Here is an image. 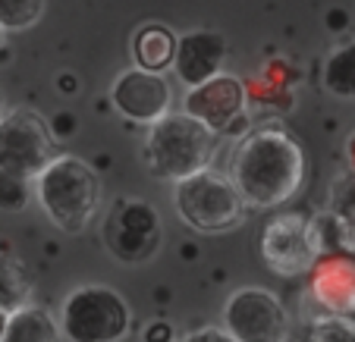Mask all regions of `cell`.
I'll return each mask as SVG.
<instances>
[{"label": "cell", "instance_id": "obj_1", "mask_svg": "<svg viewBox=\"0 0 355 342\" xmlns=\"http://www.w3.org/2000/svg\"><path fill=\"white\" fill-rule=\"evenodd\" d=\"M230 182L252 208L286 204L305 182V151L286 129H255L236 148Z\"/></svg>", "mask_w": 355, "mask_h": 342}, {"label": "cell", "instance_id": "obj_24", "mask_svg": "<svg viewBox=\"0 0 355 342\" xmlns=\"http://www.w3.org/2000/svg\"><path fill=\"white\" fill-rule=\"evenodd\" d=\"M346 157H349V167H352V176H355V132L349 135V141H346Z\"/></svg>", "mask_w": 355, "mask_h": 342}, {"label": "cell", "instance_id": "obj_25", "mask_svg": "<svg viewBox=\"0 0 355 342\" xmlns=\"http://www.w3.org/2000/svg\"><path fill=\"white\" fill-rule=\"evenodd\" d=\"M7 323H10V314L0 311V342H3V333H7Z\"/></svg>", "mask_w": 355, "mask_h": 342}, {"label": "cell", "instance_id": "obj_5", "mask_svg": "<svg viewBox=\"0 0 355 342\" xmlns=\"http://www.w3.org/2000/svg\"><path fill=\"white\" fill-rule=\"evenodd\" d=\"M173 210L189 229L205 235H217L236 229L242 223L245 201L239 198L230 176L201 170L189 179L173 182Z\"/></svg>", "mask_w": 355, "mask_h": 342}, {"label": "cell", "instance_id": "obj_27", "mask_svg": "<svg viewBox=\"0 0 355 342\" xmlns=\"http://www.w3.org/2000/svg\"><path fill=\"white\" fill-rule=\"evenodd\" d=\"M3 38H7V32H3V28H0V51H3Z\"/></svg>", "mask_w": 355, "mask_h": 342}, {"label": "cell", "instance_id": "obj_12", "mask_svg": "<svg viewBox=\"0 0 355 342\" xmlns=\"http://www.w3.org/2000/svg\"><path fill=\"white\" fill-rule=\"evenodd\" d=\"M223 63H227V38L214 28H192L176 38L173 73L186 88L214 79L217 73H223Z\"/></svg>", "mask_w": 355, "mask_h": 342}, {"label": "cell", "instance_id": "obj_16", "mask_svg": "<svg viewBox=\"0 0 355 342\" xmlns=\"http://www.w3.org/2000/svg\"><path fill=\"white\" fill-rule=\"evenodd\" d=\"M26 305H32V273L19 258L0 251V311L13 314Z\"/></svg>", "mask_w": 355, "mask_h": 342}, {"label": "cell", "instance_id": "obj_13", "mask_svg": "<svg viewBox=\"0 0 355 342\" xmlns=\"http://www.w3.org/2000/svg\"><path fill=\"white\" fill-rule=\"evenodd\" d=\"M309 289L315 302L327 314L352 317L355 314V258L343 251L318 255L315 267L309 270Z\"/></svg>", "mask_w": 355, "mask_h": 342}, {"label": "cell", "instance_id": "obj_3", "mask_svg": "<svg viewBox=\"0 0 355 342\" xmlns=\"http://www.w3.org/2000/svg\"><path fill=\"white\" fill-rule=\"evenodd\" d=\"M214 154L217 135L186 114H167L155 126H148L141 148L148 170L167 182H180L208 170Z\"/></svg>", "mask_w": 355, "mask_h": 342}, {"label": "cell", "instance_id": "obj_17", "mask_svg": "<svg viewBox=\"0 0 355 342\" xmlns=\"http://www.w3.org/2000/svg\"><path fill=\"white\" fill-rule=\"evenodd\" d=\"M324 88L340 101H355V41H346L327 54Z\"/></svg>", "mask_w": 355, "mask_h": 342}, {"label": "cell", "instance_id": "obj_15", "mask_svg": "<svg viewBox=\"0 0 355 342\" xmlns=\"http://www.w3.org/2000/svg\"><path fill=\"white\" fill-rule=\"evenodd\" d=\"M60 321H54V314L38 305H26V308L13 311L7 323L3 342H60Z\"/></svg>", "mask_w": 355, "mask_h": 342}, {"label": "cell", "instance_id": "obj_18", "mask_svg": "<svg viewBox=\"0 0 355 342\" xmlns=\"http://www.w3.org/2000/svg\"><path fill=\"white\" fill-rule=\"evenodd\" d=\"M44 0H0V28L3 32H22L41 22Z\"/></svg>", "mask_w": 355, "mask_h": 342}, {"label": "cell", "instance_id": "obj_7", "mask_svg": "<svg viewBox=\"0 0 355 342\" xmlns=\"http://www.w3.org/2000/svg\"><path fill=\"white\" fill-rule=\"evenodd\" d=\"M101 239L120 264H145L161 251V214L141 198H120L104 220Z\"/></svg>", "mask_w": 355, "mask_h": 342}, {"label": "cell", "instance_id": "obj_4", "mask_svg": "<svg viewBox=\"0 0 355 342\" xmlns=\"http://www.w3.org/2000/svg\"><path fill=\"white\" fill-rule=\"evenodd\" d=\"M132 330L126 298L110 286H76L60 308V333L69 342H123Z\"/></svg>", "mask_w": 355, "mask_h": 342}, {"label": "cell", "instance_id": "obj_2", "mask_svg": "<svg viewBox=\"0 0 355 342\" xmlns=\"http://www.w3.org/2000/svg\"><path fill=\"white\" fill-rule=\"evenodd\" d=\"M32 182L41 210L60 233L79 235L98 217L101 179L76 154H57Z\"/></svg>", "mask_w": 355, "mask_h": 342}, {"label": "cell", "instance_id": "obj_9", "mask_svg": "<svg viewBox=\"0 0 355 342\" xmlns=\"http://www.w3.org/2000/svg\"><path fill=\"white\" fill-rule=\"evenodd\" d=\"M261 258L277 276H305L318 261L311 220L302 214H280L261 233Z\"/></svg>", "mask_w": 355, "mask_h": 342}, {"label": "cell", "instance_id": "obj_22", "mask_svg": "<svg viewBox=\"0 0 355 342\" xmlns=\"http://www.w3.org/2000/svg\"><path fill=\"white\" fill-rule=\"evenodd\" d=\"M182 342H236L223 327H198L186 336Z\"/></svg>", "mask_w": 355, "mask_h": 342}, {"label": "cell", "instance_id": "obj_6", "mask_svg": "<svg viewBox=\"0 0 355 342\" xmlns=\"http://www.w3.org/2000/svg\"><path fill=\"white\" fill-rule=\"evenodd\" d=\"M57 157V135L32 107H13L0 116V173L32 182Z\"/></svg>", "mask_w": 355, "mask_h": 342}, {"label": "cell", "instance_id": "obj_11", "mask_svg": "<svg viewBox=\"0 0 355 342\" xmlns=\"http://www.w3.org/2000/svg\"><path fill=\"white\" fill-rule=\"evenodd\" d=\"M110 101L123 120L135 126H155L157 120L170 114L173 88L164 79V73H145V69H126L110 85Z\"/></svg>", "mask_w": 355, "mask_h": 342}, {"label": "cell", "instance_id": "obj_14", "mask_svg": "<svg viewBox=\"0 0 355 342\" xmlns=\"http://www.w3.org/2000/svg\"><path fill=\"white\" fill-rule=\"evenodd\" d=\"M176 35L164 22H145L132 35V60L135 69L145 73H167L173 66Z\"/></svg>", "mask_w": 355, "mask_h": 342}, {"label": "cell", "instance_id": "obj_19", "mask_svg": "<svg viewBox=\"0 0 355 342\" xmlns=\"http://www.w3.org/2000/svg\"><path fill=\"white\" fill-rule=\"evenodd\" d=\"M309 342H355V323L340 314H324L311 323Z\"/></svg>", "mask_w": 355, "mask_h": 342}, {"label": "cell", "instance_id": "obj_23", "mask_svg": "<svg viewBox=\"0 0 355 342\" xmlns=\"http://www.w3.org/2000/svg\"><path fill=\"white\" fill-rule=\"evenodd\" d=\"M170 339H173V330H170V323H164V321L151 323V327L145 330V342H170Z\"/></svg>", "mask_w": 355, "mask_h": 342}, {"label": "cell", "instance_id": "obj_20", "mask_svg": "<svg viewBox=\"0 0 355 342\" xmlns=\"http://www.w3.org/2000/svg\"><path fill=\"white\" fill-rule=\"evenodd\" d=\"M330 214L340 217L343 223H355V176H343L334 186V208Z\"/></svg>", "mask_w": 355, "mask_h": 342}, {"label": "cell", "instance_id": "obj_21", "mask_svg": "<svg viewBox=\"0 0 355 342\" xmlns=\"http://www.w3.org/2000/svg\"><path fill=\"white\" fill-rule=\"evenodd\" d=\"M28 179H19V176L0 173V208L3 210H22L28 204Z\"/></svg>", "mask_w": 355, "mask_h": 342}, {"label": "cell", "instance_id": "obj_26", "mask_svg": "<svg viewBox=\"0 0 355 342\" xmlns=\"http://www.w3.org/2000/svg\"><path fill=\"white\" fill-rule=\"evenodd\" d=\"M7 114V94H3V88H0V116Z\"/></svg>", "mask_w": 355, "mask_h": 342}, {"label": "cell", "instance_id": "obj_10", "mask_svg": "<svg viewBox=\"0 0 355 342\" xmlns=\"http://www.w3.org/2000/svg\"><path fill=\"white\" fill-rule=\"evenodd\" d=\"M182 114L198 120L214 135H230V129L245 123V116H242L245 114V85L239 75L217 73L214 79L189 88L186 101H182Z\"/></svg>", "mask_w": 355, "mask_h": 342}, {"label": "cell", "instance_id": "obj_8", "mask_svg": "<svg viewBox=\"0 0 355 342\" xmlns=\"http://www.w3.org/2000/svg\"><path fill=\"white\" fill-rule=\"evenodd\" d=\"M223 330L236 342H286L289 314L274 292L245 286L223 305Z\"/></svg>", "mask_w": 355, "mask_h": 342}]
</instances>
